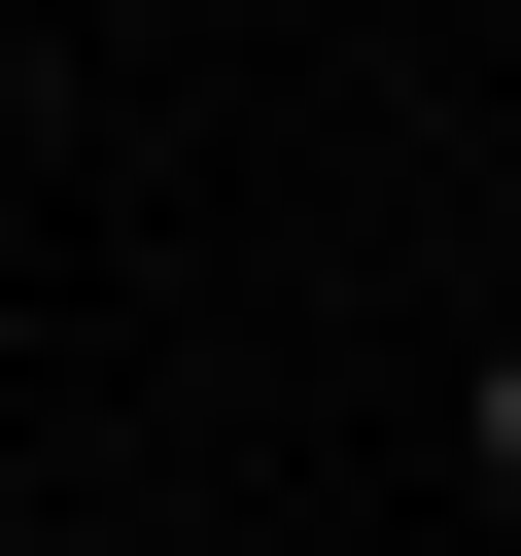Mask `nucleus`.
<instances>
[{"instance_id":"nucleus-1","label":"nucleus","mask_w":521,"mask_h":556,"mask_svg":"<svg viewBox=\"0 0 521 556\" xmlns=\"http://www.w3.org/2000/svg\"><path fill=\"white\" fill-rule=\"evenodd\" d=\"M486 486H521V348H486Z\"/></svg>"}]
</instances>
